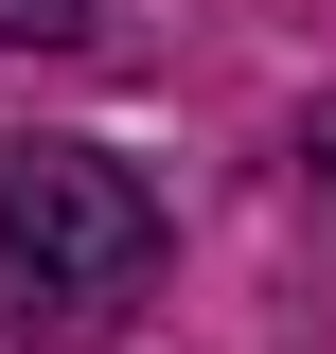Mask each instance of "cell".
I'll use <instances>...</instances> for the list:
<instances>
[{"label":"cell","mask_w":336,"mask_h":354,"mask_svg":"<svg viewBox=\"0 0 336 354\" xmlns=\"http://www.w3.org/2000/svg\"><path fill=\"white\" fill-rule=\"evenodd\" d=\"M160 195H142V160H106V142H0V319L53 354L124 337L142 301H160Z\"/></svg>","instance_id":"6da1fadb"},{"label":"cell","mask_w":336,"mask_h":354,"mask_svg":"<svg viewBox=\"0 0 336 354\" xmlns=\"http://www.w3.org/2000/svg\"><path fill=\"white\" fill-rule=\"evenodd\" d=\"M301 160H319V195H336V124H319V142H301Z\"/></svg>","instance_id":"3957f363"},{"label":"cell","mask_w":336,"mask_h":354,"mask_svg":"<svg viewBox=\"0 0 336 354\" xmlns=\"http://www.w3.org/2000/svg\"><path fill=\"white\" fill-rule=\"evenodd\" d=\"M88 36V0H0V53H71Z\"/></svg>","instance_id":"7a4b0ae2"}]
</instances>
